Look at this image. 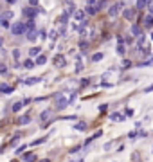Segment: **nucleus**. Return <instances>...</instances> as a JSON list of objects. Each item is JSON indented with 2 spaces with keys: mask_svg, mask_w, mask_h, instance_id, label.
I'll return each mask as SVG.
<instances>
[{
  "mask_svg": "<svg viewBox=\"0 0 153 162\" xmlns=\"http://www.w3.org/2000/svg\"><path fill=\"white\" fill-rule=\"evenodd\" d=\"M11 33L15 36H22V34H25L27 33V25H25V22L22 24V22H16V24L11 25Z\"/></svg>",
  "mask_w": 153,
  "mask_h": 162,
  "instance_id": "obj_1",
  "label": "nucleus"
},
{
  "mask_svg": "<svg viewBox=\"0 0 153 162\" xmlns=\"http://www.w3.org/2000/svg\"><path fill=\"white\" fill-rule=\"evenodd\" d=\"M38 13H40V11H38V9H34V7H31V6L22 7V16H25L27 20H34Z\"/></svg>",
  "mask_w": 153,
  "mask_h": 162,
  "instance_id": "obj_2",
  "label": "nucleus"
},
{
  "mask_svg": "<svg viewBox=\"0 0 153 162\" xmlns=\"http://www.w3.org/2000/svg\"><path fill=\"white\" fill-rule=\"evenodd\" d=\"M54 99H56V110H63V108L69 106V99L65 96H61V94H56Z\"/></svg>",
  "mask_w": 153,
  "mask_h": 162,
  "instance_id": "obj_3",
  "label": "nucleus"
},
{
  "mask_svg": "<svg viewBox=\"0 0 153 162\" xmlns=\"http://www.w3.org/2000/svg\"><path fill=\"white\" fill-rule=\"evenodd\" d=\"M99 2H88L86 4V15H97L99 13Z\"/></svg>",
  "mask_w": 153,
  "mask_h": 162,
  "instance_id": "obj_4",
  "label": "nucleus"
},
{
  "mask_svg": "<svg viewBox=\"0 0 153 162\" xmlns=\"http://www.w3.org/2000/svg\"><path fill=\"white\" fill-rule=\"evenodd\" d=\"M52 63H54V67L61 68V67H65L67 60H65V56H63V54H56V56H54V60H52Z\"/></svg>",
  "mask_w": 153,
  "mask_h": 162,
  "instance_id": "obj_5",
  "label": "nucleus"
},
{
  "mask_svg": "<svg viewBox=\"0 0 153 162\" xmlns=\"http://www.w3.org/2000/svg\"><path fill=\"white\" fill-rule=\"evenodd\" d=\"M135 13H137L135 7H133V9H124V11H123V16H124L126 20H133V18H135Z\"/></svg>",
  "mask_w": 153,
  "mask_h": 162,
  "instance_id": "obj_6",
  "label": "nucleus"
},
{
  "mask_svg": "<svg viewBox=\"0 0 153 162\" xmlns=\"http://www.w3.org/2000/svg\"><path fill=\"white\" fill-rule=\"evenodd\" d=\"M142 25H144V27H148V29H151V27H153V16H151V15H146V16L142 18Z\"/></svg>",
  "mask_w": 153,
  "mask_h": 162,
  "instance_id": "obj_7",
  "label": "nucleus"
},
{
  "mask_svg": "<svg viewBox=\"0 0 153 162\" xmlns=\"http://www.w3.org/2000/svg\"><path fill=\"white\" fill-rule=\"evenodd\" d=\"M0 92H2V94H13L15 88L9 86V85H6V83H2V85H0Z\"/></svg>",
  "mask_w": 153,
  "mask_h": 162,
  "instance_id": "obj_8",
  "label": "nucleus"
},
{
  "mask_svg": "<svg viewBox=\"0 0 153 162\" xmlns=\"http://www.w3.org/2000/svg\"><path fill=\"white\" fill-rule=\"evenodd\" d=\"M132 34H133V36H137V38H141V36H142V27H141V25H137V24H135V25H132Z\"/></svg>",
  "mask_w": 153,
  "mask_h": 162,
  "instance_id": "obj_9",
  "label": "nucleus"
},
{
  "mask_svg": "<svg viewBox=\"0 0 153 162\" xmlns=\"http://www.w3.org/2000/svg\"><path fill=\"white\" fill-rule=\"evenodd\" d=\"M38 36H40V31H38V29H34V31H29V33H27V40H29V41H36V38H38Z\"/></svg>",
  "mask_w": 153,
  "mask_h": 162,
  "instance_id": "obj_10",
  "label": "nucleus"
},
{
  "mask_svg": "<svg viewBox=\"0 0 153 162\" xmlns=\"http://www.w3.org/2000/svg\"><path fill=\"white\" fill-rule=\"evenodd\" d=\"M13 24H9V18L4 16V15H0V27H11Z\"/></svg>",
  "mask_w": 153,
  "mask_h": 162,
  "instance_id": "obj_11",
  "label": "nucleus"
},
{
  "mask_svg": "<svg viewBox=\"0 0 153 162\" xmlns=\"http://www.w3.org/2000/svg\"><path fill=\"white\" fill-rule=\"evenodd\" d=\"M40 52H41L40 47H31V49H29V56H31V60H33V58H38Z\"/></svg>",
  "mask_w": 153,
  "mask_h": 162,
  "instance_id": "obj_12",
  "label": "nucleus"
},
{
  "mask_svg": "<svg viewBox=\"0 0 153 162\" xmlns=\"http://www.w3.org/2000/svg\"><path fill=\"white\" fill-rule=\"evenodd\" d=\"M119 9L121 7L117 4H114V6H110V9H108V15H110V16H117L119 15Z\"/></svg>",
  "mask_w": 153,
  "mask_h": 162,
  "instance_id": "obj_13",
  "label": "nucleus"
},
{
  "mask_svg": "<svg viewBox=\"0 0 153 162\" xmlns=\"http://www.w3.org/2000/svg\"><path fill=\"white\" fill-rule=\"evenodd\" d=\"M110 121H124V115L119 112H114V113H110Z\"/></svg>",
  "mask_w": 153,
  "mask_h": 162,
  "instance_id": "obj_14",
  "label": "nucleus"
},
{
  "mask_svg": "<svg viewBox=\"0 0 153 162\" xmlns=\"http://www.w3.org/2000/svg\"><path fill=\"white\" fill-rule=\"evenodd\" d=\"M72 128H74V130H78V131H85L86 128H88V124H86V123H83V121H81V123H76V124H74Z\"/></svg>",
  "mask_w": 153,
  "mask_h": 162,
  "instance_id": "obj_15",
  "label": "nucleus"
},
{
  "mask_svg": "<svg viewBox=\"0 0 153 162\" xmlns=\"http://www.w3.org/2000/svg\"><path fill=\"white\" fill-rule=\"evenodd\" d=\"M22 158H24V162H34L36 160V153H25Z\"/></svg>",
  "mask_w": 153,
  "mask_h": 162,
  "instance_id": "obj_16",
  "label": "nucleus"
},
{
  "mask_svg": "<svg viewBox=\"0 0 153 162\" xmlns=\"http://www.w3.org/2000/svg\"><path fill=\"white\" fill-rule=\"evenodd\" d=\"M74 18H76L78 22H79V24H83V22H85V11H76Z\"/></svg>",
  "mask_w": 153,
  "mask_h": 162,
  "instance_id": "obj_17",
  "label": "nucleus"
},
{
  "mask_svg": "<svg viewBox=\"0 0 153 162\" xmlns=\"http://www.w3.org/2000/svg\"><path fill=\"white\" fill-rule=\"evenodd\" d=\"M34 63H36V65H45V63H47V56L40 54V56H38V58L34 60Z\"/></svg>",
  "mask_w": 153,
  "mask_h": 162,
  "instance_id": "obj_18",
  "label": "nucleus"
},
{
  "mask_svg": "<svg viewBox=\"0 0 153 162\" xmlns=\"http://www.w3.org/2000/svg\"><path fill=\"white\" fill-rule=\"evenodd\" d=\"M51 113H52V110H51V108H49V110H45V112H41L40 119H41V121H47V119L51 117Z\"/></svg>",
  "mask_w": 153,
  "mask_h": 162,
  "instance_id": "obj_19",
  "label": "nucleus"
},
{
  "mask_svg": "<svg viewBox=\"0 0 153 162\" xmlns=\"http://www.w3.org/2000/svg\"><path fill=\"white\" fill-rule=\"evenodd\" d=\"M29 123H31V117H29V115H22L20 121H18V124H22V126H24V124H29Z\"/></svg>",
  "mask_w": 153,
  "mask_h": 162,
  "instance_id": "obj_20",
  "label": "nucleus"
},
{
  "mask_svg": "<svg viewBox=\"0 0 153 162\" xmlns=\"http://www.w3.org/2000/svg\"><path fill=\"white\" fill-rule=\"evenodd\" d=\"M144 7H148V2H144V0H139V2H135V11L144 9Z\"/></svg>",
  "mask_w": 153,
  "mask_h": 162,
  "instance_id": "obj_21",
  "label": "nucleus"
},
{
  "mask_svg": "<svg viewBox=\"0 0 153 162\" xmlns=\"http://www.w3.org/2000/svg\"><path fill=\"white\" fill-rule=\"evenodd\" d=\"M33 67H36L34 60H31V58H29V60H25V61H24V68H33Z\"/></svg>",
  "mask_w": 153,
  "mask_h": 162,
  "instance_id": "obj_22",
  "label": "nucleus"
},
{
  "mask_svg": "<svg viewBox=\"0 0 153 162\" xmlns=\"http://www.w3.org/2000/svg\"><path fill=\"white\" fill-rule=\"evenodd\" d=\"M40 81H41L40 78H29V79L24 81V85H36V83H40Z\"/></svg>",
  "mask_w": 153,
  "mask_h": 162,
  "instance_id": "obj_23",
  "label": "nucleus"
},
{
  "mask_svg": "<svg viewBox=\"0 0 153 162\" xmlns=\"http://www.w3.org/2000/svg\"><path fill=\"white\" fill-rule=\"evenodd\" d=\"M137 65H139V67H149V65H153V58H148V60H144V61H139Z\"/></svg>",
  "mask_w": 153,
  "mask_h": 162,
  "instance_id": "obj_24",
  "label": "nucleus"
},
{
  "mask_svg": "<svg viewBox=\"0 0 153 162\" xmlns=\"http://www.w3.org/2000/svg\"><path fill=\"white\" fill-rule=\"evenodd\" d=\"M22 108H24V101H18V103L13 105V112H20Z\"/></svg>",
  "mask_w": 153,
  "mask_h": 162,
  "instance_id": "obj_25",
  "label": "nucleus"
},
{
  "mask_svg": "<svg viewBox=\"0 0 153 162\" xmlns=\"http://www.w3.org/2000/svg\"><path fill=\"white\" fill-rule=\"evenodd\" d=\"M117 54L119 56H124L126 54V47H124V45H117Z\"/></svg>",
  "mask_w": 153,
  "mask_h": 162,
  "instance_id": "obj_26",
  "label": "nucleus"
},
{
  "mask_svg": "<svg viewBox=\"0 0 153 162\" xmlns=\"http://www.w3.org/2000/svg\"><path fill=\"white\" fill-rule=\"evenodd\" d=\"M56 38H58V31H51V33H49V40L54 43V41H56Z\"/></svg>",
  "mask_w": 153,
  "mask_h": 162,
  "instance_id": "obj_27",
  "label": "nucleus"
},
{
  "mask_svg": "<svg viewBox=\"0 0 153 162\" xmlns=\"http://www.w3.org/2000/svg\"><path fill=\"white\" fill-rule=\"evenodd\" d=\"M103 60V52H96L92 54V61H101Z\"/></svg>",
  "mask_w": 153,
  "mask_h": 162,
  "instance_id": "obj_28",
  "label": "nucleus"
},
{
  "mask_svg": "<svg viewBox=\"0 0 153 162\" xmlns=\"http://www.w3.org/2000/svg\"><path fill=\"white\" fill-rule=\"evenodd\" d=\"M88 85H90V79H88V78H85V79H81L79 88H85V86H88Z\"/></svg>",
  "mask_w": 153,
  "mask_h": 162,
  "instance_id": "obj_29",
  "label": "nucleus"
},
{
  "mask_svg": "<svg viewBox=\"0 0 153 162\" xmlns=\"http://www.w3.org/2000/svg\"><path fill=\"white\" fill-rule=\"evenodd\" d=\"M45 141H47V137H43V139H36V141H33V142H31V146H36V144H43Z\"/></svg>",
  "mask_w": 153,
  "mask_h": 162,
  "instance_id": "obj_30",
  "label": "nucleus"
},
{
  "mask_svg": "<svg viewBox=\"0 0 153 162\" xmlns=\"http://www.w3.org/2000/svg\"><path fill=\"white\" fill-rule=\"evenodd\" d=\"M24 151H25V144H22V146H18V148H16V155H22Z\"/></svg>",
  "mask_w": 153,
  "mask_h": 162,
  "instance_id": "obj_31",
  "label": "nucleus"
},
{
  "mask_svg": "<svg viewBox=\"0 0 153 162\" xmlns=\"http://www.w3.org/2000/svg\"><path fill=\"white\" fill-rule=\"evenodd\" d=\"M81 70H83V63H81V60H79V61H78V63H76V72H78V74H79V72H81Z\"/></svg>",
  "mask_w": 153,
  "mask_h": 162,
  "instance_id": "obj_32",
  "label": "nucleus"
},
{
  "mask_svg": "<svg viewBox=\"0 0 153 162\" xmlns=\"http://www.w3.org/2000/svg\"><path fill=\"white\" fill-rule=\"evenodd\" d=\"M132 67V61L130 60H123V68H130Z\"/></svg>",
  "mask_w": 153,
  "mask_h": 162,
  "instance_id": "obj_33",
  "label": "nucleus"
},
{
  "mask_svg": "<svg viewBox=\"0 0 153 162\" xmlns=\"http://www.w3.org/2000/svg\"><path fill=\"white\" fill-rule=\"evenodd\" d=\"M0 74H2V76L7 74V67H6V65H0Z\"/></svg>",
  "mask_w": 153,
  "mask_h": 162,
  "instance_id": "obj_34",
  "label": "nucleus"
},
{
  "mask_svg": "<svg viewBox=\"0 0 153 162\" xmlns=\"http://www.w3.org/2000/svg\"><path fill=\"white\" fill-rule=\"evenodd\" d=\"M79 47H81V49L85 51L86 47H88V41H85V40H81V41H79Z\"/></svg>",
  "mask_w": 153,
  "mask_h": 162,
  "instance_id": "obj_35",
  "label": "nucleus"
},
{
  "mask_svg": "<svg viewBox=\"0 0 153 162\" xmlns=\"http://www.w3.org/2000/svg\"><path fill=\"white\" fill-rule=\"evenodd\" d=\"M101 135H103V130H97V131L92 135V141H96V139H97V137H101Z\"/></svg>",
  "mask_w": 153,
  "mask_h": 162,
  "instance_id": "obj_36",
  "label": "nucleus"
},
{
  "mask_svg": "<svg viewBox=\"0 0 153 162\" xmlns=\"http://www.w3.org/2000/svg\"><path fill=\"white\" fill-rule=\"evenodd\" d=\"M13 58H15L16 61L20 60V51H18V49H15V51H13Z\"/></svg>",
  "mask_w": 153,
  "mask_h": 162,
  "instance_id": "obj_37",
  "label": "nucleus"
},
{
  "mask_svg": "<svg viewBox=\"0 0 153 162\" xmlns=\"http://www.w3.org/2000/svg\"><path fill=\"white\" fill-rule=\"evenodd\" d=\"M126 110V115H128V117H132V115H133V108H124Z\"/></svg>",
  "mask_w": 153,
  "mask_h": 162,
  "instance_id": "obj_38",
  "label": "nucleus"
},
{
  "mask_svg": "<svg viewBox=\"0 0 153 162\" xmlns=\"http://www.w3.org/2000/svg\"><path fill=\"white\" fill-rule=\"evenodd\" d=\"M2 15H4V16H7V18H9V20H11V18H13V11H4V13H2Z\"/></svg>",
  "mask_w": 153,
  "mask_h": 162,
  "instance_id": "obj_39",
  "label": "nucleus"
},
{
  "mask_svg": "<svg viewBox=\"0 0 153 162\" xmlns=\"http://www.w3.org/2000/svg\"><path fill=\"white\" fill-rule=\"evenodd\" d=\"M148 13L153 15V2H148Z\"/></svg>",
  "mask_w": 153,
  "mask_h": 162,
  "instance_id": "obj_40",
  "label": "nucleus"
},
{
  "mask_svg": "<svg viewBox=\"0 0 153 162\" xmlns=\"http://www.w3.org/2000/svg\"><path fill=\"white\" fill-rule=\"evenodd\" d=\"M144 92H146V94H149V92H153V83H151L149 86H146V88H144Z\"/></svg>",
  "mask_w": 153,
  "mask_h": 162,
  "instance_id": "obj_41",
  "label": "nucleus"
},
{
  "mask_svg": "<svg viewBox=\"0 0 153 162\" xmlns=\"http://www.w3.org/2000/svg\"><path fill=\"white\" fill-rule=\"evenodd\" d=\"M106 108H108L106 105H101V106H99V112H101V113H104V112H106Z\"/></svg>",
  "mask_w": 153,
  "mask_h": 162,
  "instance_id": "obj_42",
  "label": "nucleus"
},
{
  "mask_svg": "<svg viewBox=\"0 0 153 162\" xmlns=\"http://www.w3.org/2000/svg\"><path fill=\"white\" fill-rule=\"evenodd\" d=\"M101 86H103V88H108V86H112V85H110V83H106V81H103Z\"/></svg>",
  "mask_w": 153,
  "mask_h": 162,
  "instance_id": "obj_43",
  "label": "nucleus"
},
{
  "mask_svg": "<svg viewBox=\"0 0 153 162\" xmlns=\"http://www.w3.org/2000/svg\"><path fill=\"white\" fill-rule=\"evenodd\" d=\"M40 162H51V158H43V160H40Z\"/></svg>",
  "mask_w": 153,
  "mask_h": 162,
  "instance_id": "obj_44",
  "label": "nucleus"
},
{
  "mask_svg": "<svg viewBox=\"0 0 153 162\" xmlns=\"http://www.w3.org/2000/svg\"><path fill=\"white\" fill-rule=\"evenodd\" d=\"M151 41H153V33H151Z\"/></svg>",
  "mask_w": 153,
  "mask_h": 162,
  "instance_id": "obj_45",
  "label": "nucleus"
},
{
  "mask_svg": "<svg viewBox=\"0 0 153 162\" xmlns=\"http://www.w3.org/2000/svg\"><path fill=\"white\" fill-rule=\"evenodd\" d=\"M0 41H2V36H0Z\"/></svg>",
  "mask_w": 153,
  "mask_h": 162,
  "instance_id": "obj_46",
  "label": "nucleus"
},
{
  "mask_svg": "<svg viewBox=\"0 0 153 162\" xmlns=\"http://www.w3.org/2000/svg\"><path fill=\"white\" fill-rule=\"evenodd\" d=\"M151 151H153V146H151Z\"/></svg>",
  "mask_w": 153,
  "mask_h": 162,
  "instance_id": "obj_47",
  "label": "nucleus"
}]
</instances>
